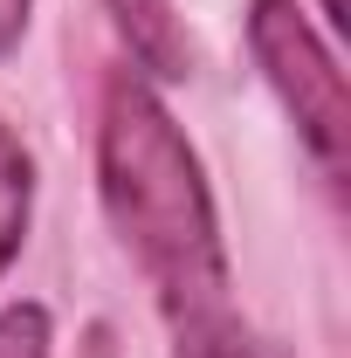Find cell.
<instances>
[{"label":"cell","instance_id":"cell-1","mask_svg":"<svg viewBox=\"0 0 351 358\" xmlns=\"http://www.w3.org/2000/svg\"><path fill=\"white\" fill-rule=\"evenodd\" d=\"M96 193H103V214L117 227L124 255L159 289V310L173 331L234 310L220 214L207 193V173H200V152L186 145L179 117L159 103L152 76H138V69H117L103 83Z\"/></svg>","mask_w":351,"mask_h":358},{"label":"cell","instance_id":"cell-2","mask_svg":"<svg viewBox=\"0 0 351 358\" xmlns=\"http://www.w3.org/2000/svg\"><path fill=\"white\" fill-rule=\"evenodd\" d=\"M248 55H255L262 83L275 90V103L289 110L296 138L310 145L317 173L331 179V186H345V173H351L345 69L324 48V35L310 28V14L296 0H248Z\"/></svg>","mask_w":351,"mask_h":358},{"label":"cell","instance_id":"cell-3","mask_svg":"<svg viewBox=\"0 0 351 358\" xmlns=\"http://www.w3.org/2000/svg\"><path fill=\"white\" fill-rule=\"evenodd\" d=\"M103 7H110V21H117V35H124V48L138 55L145 76L179 83V76L193 69V42H186V28H179L173 0H103Z\"/></svg>","mask_w":351,"mask_h":358},{"label":"cell","instance_id":"cell-4","mask_svg":"<svg viewBox=\"0 0 351 358\" xmlns=\"http://www.w3.org/2000/svg\"><path fill=\"white\" fill-rule=\"evenodd\" d=\"M28 214H35V159L21 131L0 117V275L14 268L21 241H28Z\"/></svg>","mask_w":351,"mask_h":358},{"label":"cell","instance_id":"cell-5","mask_svg":"<svg viewBox=\"0 0 351 358\" xmlns=\"http://www.w3.org/2000/svg\"><path fill=\"white\" fill-rule=\"evenodd\" d=\"M173 358H282V352H275L268 338H255L234 310H220V317H207V324L173 331Z\"/></svg>","mask_w":351,"mask_h":358},{"label":"cell","instance_id":"cell-6","mask_svg":"<svg viewBox=\"0 0 351 358\" xmlns=\"http://www.w3.org/2000/svg\"><path fill=\"white\" fill-rule=\"evenodd\" d=\"M55 345V324L42 303H7L0 310V358H48Z\"/></svg>","mask_w":351,"mask_h":358},{"label":"cell","instance_id":"cell-7","mask_svg":"<svg viewBox=\"0 0 351 358\" xmlns=\"http://www.w3.org/2000/svg\"><path fill=\"white\" fill-rule=\"evenodd\" d=\"M28 14H35V0H0V55H14V48H21Z\"/></svg>","mask_w":351,"mask_h":358},{"label":"cell","instance_id":"cell-8","mask_svg":"<svg viewBox=\"0 0 351 358\" xmlns=\"http://www.w3.org/2000/svg\"><path fill=\"white\" fill-rule=\"evenodd\" d=\"M317 7H324V14H331V21L345 28V0H317Z\"/></svg>","mask_w":351,"mask_h":358}]
</instances>
